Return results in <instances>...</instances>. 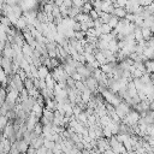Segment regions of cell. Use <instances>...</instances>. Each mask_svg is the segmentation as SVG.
Wrapping results in <instances>:
<instances>
[{"mask_svg":"<svg viewBox=\"0 0 154 154\" xmlns=\"http://www.w3.org/2000/svg\"><path fill=\"white\" fill-rule=\"evenodd\" d=\"M14 146H16V148L18 149V152H19L20 154L26 153V150H28V148H29V143H28V142H25L24 140L16 141V142H14Z\"/></svg>","mask_w":154,"mask_h":154,"instance_id":"6da1fadb","label":"cell"},{"mask_svg":"<svg viewBox=\"0 0 154 154\" xmlns=\"http://www.w3.org/2000/svg\"><path fill=\"white\" fill-rule=\"evenodd\" d=\"M45 82H46V87H47V89H49V90H53V89H54V87H55V82L53 81V78H52L51 75H48V76L45 78Z\"/></svg>","mask_w":154,"mask_h":154,"instance_id":"7a4b0ae2","label":"cell"},{"mask_svg":"<svg viewBox=\"0 0 154 154\" xmlns=\"http://www.w3.org/2000/svg\"><path fill=\"white\" fill-rule=\"evenodd\" d=\"M118 23H119V18H117L116 16H112V18L108 22V25L111 26V29H116V26L118 25Z\"/></svg>","mask_w":154,"mask_h":154,"instance_id":"3957f363","label":"cell"},{"mask_svg":"<svg viewBox=\"0 0 154 154\" xmlns=\"http://www.w3.org/2000/svg\"><path fill=\"white\" fill-rule=\"evenodd\" d=\"M7 123H8L7 118H6L5 116H0V132L4 131V129H5L6 125H7Z\"/></svg>","mask_w":154,"mask_h":154,"instance_id":"277c9868","label":"cell"}]
</instances>
